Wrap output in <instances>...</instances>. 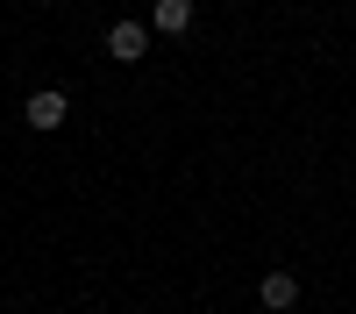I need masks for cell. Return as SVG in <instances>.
I'll return each mask as SVG.
<instances>
[{
    "label": "cell",
    "mask_w": 356,
    "mask_h": 314,
    "mask_svg": "<svg viewBox=\"0 0 356 314\" xmlns=\"http://www.w3.org/2000/svg\"><path fill=\"white\" fill-rule=\"evenodd\" d=\"M143 50H150V22H114V29H107V57L143 65Z\"/></svg>",
    "instance_id": "1"
},
{
    "label": "cell",
    "mask_w": 356,
    "mask_h": 314,
    "mask_svg": "<svg viewBox=\"0 0 356 314\" xmlns=\"http://www.w3.org/2000/svg\"><path fill=\"white\" fill-rule=\"evenodd\" d=\"M65 114H72V100L57 93V86H43V93H29V129H65Z\"/></svg>",
    "instance_id": "2"
},
{
    "label": "cell",
    "mask_w": 356,
    "mask_h": 314,
    "mask_svg": "<svg viewBox=\"0 0 356 314\" xmlns=\"http://www.w3.org/2000/svg\"><path fill=\"white\" fill-rule=\"evenodd\" d=\"M257 307H271V314H285V307H300V278H292V272H271V278L257 285Z\"/></svg>",
    "instance_id": "3"
},
{
    "label": "cell",
    "mask_w": 356,
    "mask_h": 314,
    "mask_svg": "<svg viewBox=\"0 0 356 314\" xmlns=\"http://www.w3.org/2000/svg\"><path fill=\"white\" fill-rule=\"evenodd\" d=\"M200 15H193V0H157L150 8V29H164V36H186Z\"/></svg>",
    "instance_id": "4"
}]
</instances>
